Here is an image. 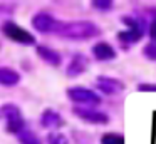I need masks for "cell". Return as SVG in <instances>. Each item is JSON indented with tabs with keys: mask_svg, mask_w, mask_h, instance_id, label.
Returning <instances> with one entry per match:
<instances>
[{
	"mask_svg": "<svg viewBox=\"0 0 156 144\" xmlns=\"http://www.w3.org/2000/svg\"><path fill=\"white\" fill-rule=\"evenodd\" d=\"M59 35L69 40H89L101 35V29L91 20H74L62 23Z\"/></svg>",
	"mask_w": 156,
	"mask_h": 144,
	"instance_id": "obj_1",
	"label": "cell"
},
{
	"mask_svg": "<svg viewBox=\"0 0 156 144\" xmlns=\"http://www.w3.org/2000/svg\"><path fill=\"white\" fill-rule=\"evenodd\" d=\"M0 116L4 119L5 131L9 134L19 136L22 131L27 129V122H25L24 116H22V111L15 104H4V106L0 107Z\"/></svg>",
	"mask_w": 156,
	"mask_h": 144,
	"instance_id": "obj_2",
	"label": "cell"
},
{
	"mask_svg": "<svg viewBox=\"0 0 156 144\" xmlns=\"http://www.w3.org/2000/svg\"><path fill=\"white\" fill-rule=\"evenodd\" d=\"M121 22L124 23L128 29L118 32V35H116L118 40L122 44V45H133V44H138L139 40L143 39V35H144V25H143V22L139 19H136V17H133V15L121 17Z\"/></svg>",
	"mask_w": 156,
	"mask_h": 144,
	"instance_id": "obj_3",
	"label": "cell"
},
{
	"mask_svg": "<svg viewBox=\"0 0 156 144\" xmlns=\"http://www.w3.org/2000/svg\"><path fill=\"white\" fill-rule=\"evenodd\" d=\"M2 33H4L9 40H12V42H15V44H22V45H34L35 44L34 33L25 30L24 27L15 23L14 20H5V22L2 23Z\"/></svg>",
	"mask_w": 156,
	"mask_h": 144,
	"instance_id": "obj_4",
	"label": "cell"
},
{
	"mask_svg": "<svg viewBox=\"0 0 156 144\" xmlns=\"http://www.w3.org/2000/svg\"><path fill=\"white\" fill-rule=\"evenodd\" d=\"M67 97L72 100L74 104H81L82 107H94L101 104V96L94 90L87 89V87L82 86H76L67 89Z\"/></svg>",
	"mask_w": 156,
	"mask_h": 144,
	"instance_id": "obj_5",
	"label": "cell"
},
{
	"mask_svg": "<svg viewBox=\"0 0 156 144\" xmlns=\"http://www.w3.org/2000/svg\"><path fill=\"white\" fill-rule=\"evenodd\" d=\"M30 22L34 30H37L41 33H59V30L62 27L61 20H57L54 15H51L47 12H37L32 17Z\"/></svg>",
	"mask_w": 156,
	"mask_h": 144,
	"instance_id": "obj_6",
	"label": "cell"
},
{
	"mask_svg": "<svg viewBox=\"0 0 156 144\" xmlns=\"http://www.w3.org/2000/svg\"><path fill=\"white\" fill-rule=\"evenodd\" d=\"M72 114L79 119H82L87 124H108L109 116L102 111H98L94 107H82V106H74L72 107Z\"/></svg>",
	"mask_w": 156,
	"mask_h": 144,
	"instance_id": "obj_7",
	"label": "cell"
},
{
	"mask_svg": "<svg viewBox=\"0 0 156 144\" xmlns=\"http://www.w3.org/2000/svg\"><path fill=\"white\" fill-rule=\"evenodd\" d=\"M96 87L106 96H116V94H121L126 89L124 82H121L119 79H114V77H108V76H99L96 79Z\"/></svg>",
	"mask_w": 156,
	"mask_h": 144,
	"instance_id": "obj_8",
	"label": "cell"
},
{
	"mask_svg": "<svg viewBox=\"0 0 156 144\" xmlns=\"http://www.w3.org/2000/svg\"><path fill=\"white\" fill-rule=\"evenodd\" d=\"M87 69H89V59L84 54L77 52L71 57L67 67H66V74H67V77H79Z\"/></svg>",
	"mask_w": 156,
	"mask_h": 144,
	"instance_id": "obj_9",
	"label": "cell"
},
{
	"mask_svg": "<svg viewBox=\"0 0 156 144\" xmlns=\"http://www.w3.org/2000/svg\"><path fill=\"white\" fill-rule=\"evenodd\" d=\"M91 52H92V55H94V59L99 60V62H111V60H114L116 57H118L116 49L109 42H98V44H94L92 49H91Z\"/></svg>",
	"mask_w": 156,
	"mask_h": 144,
	"instance_id": "obj_10",
	"label": "cell"
},
{
	"mask_svg": "<svg viewBox=\"0 0 156 144\" xmlns=\"http://www.w3.org/2000/svg\"><path fill=\"white\" fill-rule=\"evenodd\" d=\"M35 52H37V55L41 57V60H44L47 65H52V67H59L62 64V57L61 54L57 52V50L51 49V47L47 45H37L35 47Z\"/></svg>",
	"mask_w": 156,
	"mask_h": 144,
	"instance_id": "obj_11",
	"label": "cell"
},
{
	"mask_svg": "<svg viewBox=\"0 0 156 144\" xmlns=\"http://www.w3.org/2000/svg\"><path fill=\"white\" fill-rule=\"evenodd\" d=\"M62 124H64V121H62L61 114L57 111L51 109V107L44 109V112L41 114V126L45 127V129H57Z\"/></svg>",
	"mask_w": 156,
	"mask_h": 144,
	"instance_id": "obj_12",
	"label": "cell"
},
{
	"mask_svg": "<svg viewBox=\"0 0 156 144\" xmlns=\"http://www.w3.org/2000/svg\"><path fill=\"white\" fill-rule=\"evenodd\" d=\"M20 82V74L12 67H0V84L4 87H14Z\"/></svg>",
	"mask_w": 156,
	"mask_h": 144,
	"instance_id": "obj_13",
	"label": "cell"
},
{
	"mask_svg": "<svg viewBox=\"0 0 156 144\" xmlns=\"http://www.w3.org/2000/svg\"><path fill=\"white\" fill-rule=\"evenodd\" d=\"M17 141H19V144H42L41 137L30 129L22 131V132L17 136Z\"/></svg>",
	"mask_w": 156,
	"mask_h": 144,
	"instance_id": "obj_14",
	"label": "cell"
},
{
	"mask_svg": "<svg viewBox=\"0 0 156 144\" xmlns=\"http://www.w3.org/2000/svg\"><path fill=\"white\" fill-rule=\"evenodd\" d=\"M45 142H47V144H69V139H67V136H64L62 132L52 131V132L47 134Z\"/></svg>",
	"mask_w": 156,
	"mask_h": 144,
	"instance_id": "obj_15",
	"label": "cell"
},
{
	"mask_svg": "<svg viewBox=\"0 0 156 144\" xmlns=\"http://www.w3.org/2000/svg\"><path fill=\"white\" fill-rule=\"evenodd\" d=\"M101 144H124V137L118 132H106L101 136Z\"/></svg>",
	"mask_w": 156,
	"mask_h": 144,
	"instance_id": "obj_16",
	"label": "cell"
},
{
	"mask_svg": "<svg viewBox=\"0 0 156 144\" xmlns=\"http://www.w3.org/2000/svg\"><path fill=\"white\" fill-rule=\"evenodd\" d=\"M112 5H114V3H112L111 0H92L91 2L92 9L101 10V12H109V10H112Z\"/></svg>",
	"mask_w": 156,
	"mask_h": 144,
	"instance_id": "obj_17",
	"label": "cell"
},
{
	"mask_svg": "<svg viewBox=\"0 0 156 144\" xmlns=\"http://www.w3.org/2000/svg\"><path fill=\"white\" fill-rule=\"evenodd\" d=\"M143 55L148 60H151V62H156V44L154 42L146 44V45L143 47Z\"/></svg>",
	"mask_w": 156,
	"mask_h": 144,
	"instance_id": "obj_18",
	"label": "cell"
},
{
	"mask_svg": "<svg viewBox=\"0 0 156 144\" xmlns=\"http://www.w3.org/2000/svg\"><path fill=\"white\" fill-rule=\"evenodd\" d=\"M136 89H138L139 92H156V84L141 82V84H138V87H136Z\"/></svg>",
	"mask_w": 156,
	"mask_h": 144,
	"instance_id": "obj_19",
	"label": "cell"
},
{
	"mask_svg": "<svg viewBox=\"0 0 156 144\" xmlns=\"http://www.w3.org/2000/svg\"><path fill=\"white\" fill-rule=\"evenodd\" d=\"M148 35H149V39L156 44V17L149 22V25H148Z\"/></svg>",
	"mask_w": 156,
	"mask_h": 144,
	"instance_id": "obj_20",
	"label": "cell"
}]
</instances>
